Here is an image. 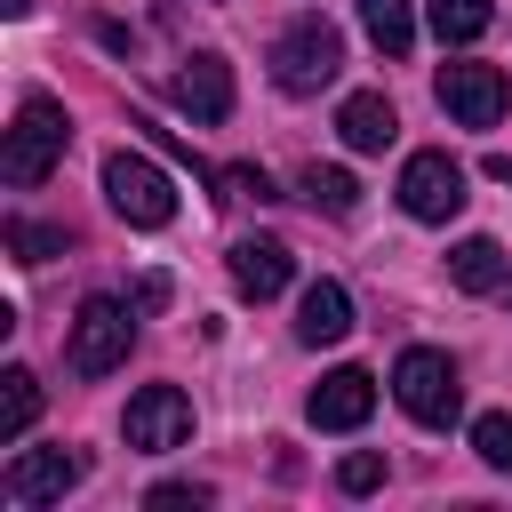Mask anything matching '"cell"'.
I'll list each match as a JSON object with an SVG mask.
<instances>
[{
    "label": "cell",
    "instance_id": "cell-8",
    "mask_svg": "<svg viewBox=\"0 0 512 512\" xmlns=\"http://www.w3.org/2000/svg\"><path fill=\"white\" fill-rule=\"evenodd\" d=\"M400 208H408L416 224H448V216L464 208V168H456L448 152H408V160H400Z\"/></svg>",
    "mask_w": 512,
    "mask_h": 512
},
{
    "label": "cell",
    "instance_id": "cell-26",
    "mask_svg": "<svg viewBox=\"0 0 512 512\" xmlns=\"http://www.w3.org/2000/svg\"><path fill=\"white\" fill-rule=\"evenodd\" d=\"M0 8H8V16H24V8H32V0H0Z\"/></svg>",
    "mask_w": 512,
    "mask_h": 512
},
{
    "label": "cell",
    "instance_id": "cell-24",
    "mask_svg": "<svg viewBox=\"0 0 512 512\" xmlns=\"http://www.w3.org/2000/svg\"><path fill=\"white\" fill-rule=\"evenodd\" d=\"M224 184H232V200H272L264 168H224Z\"/></svg>",
    "mask_w": 512,
    "mask_h": 512
},
{
    "label": "cell",
    "instance_id": "cell-3",
    "mask_svg": "<svg viewBox=\"0 0 512 512\" xmlns=\"http://www.w3.org/2000/svg\"><path fill=\"white\" fill-rule=\"evenodd\" d=\"M392 400H400V408H408L416 424L448 432V424H456V408H464L456 360H448V352H432V344H408V352L392 360Z\"/></svg>",
    "mask_w": 512,
    "mask_h": 512
},
{
    "label": "cell",
    "instance_id": "cell-25",
    "mask_svg": "<svg viewBox=\"0 0 512 512\" xmlns=\"http://www.w3.org/2000/svg\"><path fill=\"white\" fill-rule=\"evenodd\" d=\"M488 176H496V184H512V160H504V152H496V160H488Z\"/></svg>",
    "mask_w": 512,
    "mask_h": 512
},
{
    "label": "cell",
    "instance_id": "cell-19",
    "mask_svg": "<svg viewBox=\"0 0 512 512\" xmlns=\"http://www.w3.org/2000/svg\"><path fill=\"white\" fill-rule=\"evenodd\" d=\"M296 192H304L312 208H328V216H352V208H360V176H352V168H320V160H312Z\"/></svg>",
    "mask_w": 512,
    "mask_h": 512
},
{
    "label": "cell",
    "instance_id": "cell-23",
    "mask_svg": "<svg viewBox=\"0 0 512 512\" xmlns=\"http://www.w3.org/2000/svg\"><path fill=\"white\" fill-rule=\"evenodd\" d=\"M144 504H152V512H200V504H208V488H200V480H160Z\"/></svg>",
    "mask_w": 512,
    "mask_h": 512
},
{
    "label": "cell",
    "instance_id": "cell-11",
    "mask_svg": "<svg viewBox=\"0 0 512 512\" xmlns=\"http://www.w3.org/2000/svg\"><path fill=\"white\" fill-rule=\"evenodd\" d=\"M224 264H232V288L240 296H280L288 280H296V256H288V240H272V232H248V240H232L224 248Z\"/></svg>",
    "mask_w": 512,
    "mask_h": 512
},
{
    "label": "cell",
    "instance_id": "cell-16",
    "mask_svg": "<svg viewBox=\"0 0 512 512\" xmlns=\"http://www.w3.org/2000/svg\"><path fill=\"white\" fill-rule=\"evenodd\" d=\"M40 416V376L32 368H0V440H24Z\"/></svg>",
    "mask_w": 512,
    "mask_h": 512
},
{
    "label": "cell",
    "instance_id": "cell-21",
    "mask_svg": "<svg viewBox=\"0 0 512 512\" xmlns=\"http://www.w3.org/2000/svg\"><path fill=\"white\" fill-rule=\"evenodd\" d=\"M8 248H16V264H48V256H64V232H56V224L8 216Z\"/></svg>",
    "mask_w": 512,
    "mask_h": 512
},
{
    "label": "cell",
    "instance_id": "cell-17",
    "mask_svg": "<svg viewBox=\"0 0 512 512\" xmlns=\"http://www.w3.org/2000/svg\"><path fill=\"white\" fill-rule=\"evenodd\" d=\"M352 8H360L368 40H376L384 56H408V48H416V16H408V0H352Z\"/></svg>",
    "mask_w": 512,
    "mask_h": 512
},
{
    "label": "cell",
    "instance_id": "cell-1",
    "mask_svg": "<svg viewBox=\"0 0 512 512\" xmlns=\"http://www.w3.org/2000/svg\"><path fill=\"white\" fill-rule=\"evenodd\" d=\"M64 144H72L64 104H56V96H24V104H16V128H8V152H0V176H8L16 192H32V184L56 176Z\"/></svg>",
    "mask_w": 512,
    "mask_h": 512
},
{
    "label": "cell",
    "instance_id": "cell-6",
    "mask_svg": "<svg viewBox=\"0 0 512 512\" xmlns=\"http://www.w3.org/2000/svg\"><path fill=\"white\" fill-rule=\"evenodd\" d=\"M432 96H440L448 120H464V128H496L504 104H512V80H504V64H472V56H464V64H440Z\"/></svg>",
    "mask_w": 512,
    "mask_h": 512
},
{
    "label": "cell",
    "instance_id": "cell-22",
    "mask_svg": "<svg viewBox=\"0 0 512 512\" xmlns=\"http://www.w3.org/2000/svg\"><path fill=\"white\" fill-rule=\"evenodd\" d=\"M336 488H344V496H368V488H384V456H376V448L344 456V464H336Z\"/></svg>",
    "mask_w": 512,
    "mask_h": 512
},
{
    "label": "cell",
    "instance_id": "cell-20",
    "mask_svg": "<svg viewBox=\"0 0 512 512\" xmlns=\"http://www.w3.org/2000/svg\"><path fill=\"white\" fill-rule=\"evenodd\" d=\"M472 456H480L488 472H512V416H504V408L472 416Z\"/></svg>",
    "mask_w": 512,
    "mask_h": 512
},
{
    "label": "cell",
    "instance_id": "cell-2",
    "mask_svg": "<svg viewBox=\"0 0 512 512\" xmlns=\"http://www.w3.org/2000/svg\"><path fill=\"white\" fill-rule=\"evenodd\" d=\"M104 200H112V216L136 224V232L176 224V176H168L160 160H144V152H104Z\"/></svg>",
    "mask_w": 512,
    "mask_h": 512
},
{
    "label": "cell",
    "instance_id": "cell-5",
    "mask_svg": "<svg viewBox=\"0 0 512 512\" xmlns=\"http://www.w3.org/2000/svg\"><path fill=\"white\" fill-rule=\"evenodd\" d=\"M128 344H136V312H128L120 296H88V304L72 312L64 360H72V376H112V368L128 360Z\"/></svg>",
    "mask_w": 512,
    "mask_h": 512
},
{
    "label": "cell",
    "instance_id": "cell-14",
    "mask_svg": "<svg viewBox=\"0 0 512 512\" xmlns=\"http://www.w3.org/2000/svg\"><path fill=\"white\" fill-rule=\"evenodd\" d=\"M296 336L320 352V344H344L352 336V296L336 288V280H312L304 288V304H296Z\"/></svg>",
    "mask_w": 512,
    "mask_h": 512
},
{
    "label": "cell",
    "instance_id": "cell-4",
    "mask_svg": "<svg viewBox=\"0 0 512 512\" xmlns=\"http://www.w3.org/2000/svg\"><path fill=\"white\" fill-rule=\"evenodd\" d=\"M336 72H344V40H336L328 16H296V24L272 40V80H280L288 96H320Z\"/></svg>",
    "mask_w": 512,
    "mask_h": 512
},
{
    "label": "cell",
    "instance_id": "cell-12",
    "mask_svg": "<svg viewBox=\"0 0 512 512\" xmlns=\"http://www.w3.org/2000/svg\"><path fill=\"white\" fill-rule=\"evenodd\" d=\"M168 96H176L192 120L216 128V120H232V64H224V56H184L176 80H168Z\"/></svg>",
    "mask_w": 512,
    "mask_h": 512
},
{
    "label": "cell",
    "instance_id": "cell-15",
    "mask_svg": "<svg viewBox=\"0 0 512 512\" xmlns=\"http://www.w3.org/2000/svg\"><path fill=\"white\" fill-rule=\"evenodd\" d=\"M448 280H456V288H472V296H504V248H496L488 232L456 240V248H448Z\"/></svg>",
    "mask_w": 512,
    "mask_h": 512
},
{
    "label": "cell",
    "instance_id": "cell-9",
    "mask_svg": "<svg viewBox=\"0 0 512 512\" xmlns=\"http://www.w3.org/2000/svg\"><path fill=\"white\" fill-rule=\"evenodd\" d=\"M120 432H128V448H144V456H168V448H184V440H192V400H184L176 384H144V392L128 400Z\"/></svg>",
    "mask_w": 512,
    "mask_h": 512
},
{
    "label": "cell",
    "instance_id": "cell-7",
    "mask_svg": "<svg viewBox=\"0 0 512 512\" xmlns=\"http://www.w3.org/2000/svg\"><path fill=\"white\" fill-rule=\"evenodd\" d=\"M80 480H88V456H80V448H24V456H8V472H0L8 504H64Z\"/></svg>",
    "mask_w": 512,
    "mask_h": 512
},
{
    "label": "cell",
    "instance_id": "cell-10",
    "mask_svg": "<svg viewBox=\"0 0 512 512\" xmlns=\"http://www.w3.org/2000/svg\"><path fill=\"white\" fill-rule=\"evenodd\" d=\"M368 408H376V376H368V368H328V376L312 384V400H304V416H312L320 432H360Z\"/></svg>",
    "mask_w": 512,
    "mask_h": 512
},
{
    "label": "cell",
    "instance_id": "cell-13",
    "mask_svg": "<svg viewBox=\"0 0 512 512\" xmlns=\"http://www.w3.org/2000/svg\"><path fill=\"white\" fill-rule=\"evenodd\" d=\"M336 136H344L352 152H384V144L400 136V112H392V96H376V88L344 96V104H336Z\"/></svg>",
    "mask_w": 512,
    "mask_h": 512
},
{
    "label": "cell",
    "instance_id": "cell-18",
    "mask_svg": "<svg viewBox=\"0 0 512 512\" xmlns=\"http://www.w3.org/2000/svg\"><path fill=\"white\" fill-rule=\"evenodd\" d=\"M424 16H432V32H440V48H472L496 8H488V0H432Z\"/></svg>",
    "mask_w": 512,
    "mask_h": 512
}]
</instances>
